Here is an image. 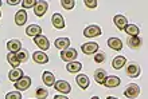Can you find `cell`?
Returning a JSON list of instances; mask_svg holds the SVG:
<instances>
[{"mask_svg": "<svg viewBox=\"0 0 148 99\" xmlns=\"http://www.w3.org/2000/svg\"><path fill=\"white\" fill-rule=\"evenodd\" d=\"M75 58H77V50H75V48H71V47H69V48L61 51V59H62L63 62L70 63V62L75 60Z\"/></svg>", "mask_w": 148, "mask_h": 99, "instance_id": "cell-1", "label": "cell"}, {"mask_svg": "<svg viewBox=\"0 0 148 99\" xmlns=\"http://www.w3.org/2000/svg\"><path fill=\"white\" fill-rule=\"evenodd\" d=\"M101 28L97 26V24H90L84 30V36L86 38H97L101 35Z\"/></svg>", "mask_w": 148, "mask_h": 99, "instance_id": "cell-2", "label": "cell"}, {"mask_svg": "<svg viewBox=\"0 0 148 99\" xmlns=\"http://www.w3.org/2000/svg\"><path fill=\"white\" fill-rule=\"evenodd\" d=\"M139 94H140V87L137 86L136 83H131L127 86V88H125L124 91V95L127 96V98L129 99H135L139 96Z\"/></svg>", "mask_w": 148, "mask_h": 99, "instance_id": "cell-3", "label": "cell"}, {"mask_svg": "<svg viewBox=\"0 0 148 99\" xmlns=\"http://www.w3.org/2000/svg\"><path fill=\"white\" fill-rule=\"evenodd\" d=\"M47 8H49V3L45 1V0H36V4L34 7V12L38 18H42L45 14H46Z\"/></svg>", "mask_w": 148, "mask_h": 99, "instance_id": "cell-4", "label": "cell"}, {"mask_svg": "<svg viewBox=\"0 0 148 99\" xmlns=\"http://www.w3.org/2000/svg\"><path fill=\"white\" fill-rule=\"evenodd\" d=\"M34 42H35V44L43 52H45L46 50L50 48V42H49V39H47L45 35H38V36H35V38H34Z\"/></svg>", "mask_w": 148, "mask_h": 99, "instance_id": "cell-5", "label": "cell"}, {"mask_svg": "<svg viewBox=\"0 0 148 99\" xmlns=\"http://www.w3.org/2000/svg\"><path fill=\"white\" fill-rule=\"evenodd\" d=\"M14 86H15V88H18V91H24V90L30 88V86H31V78L30 76H23L18 82H15Z\"/></svg>", "mask_w": 148, "mask_h": 99, "instance_id": "cell-6", "label": "cell"}, {"mask_svg": "<svg viewBox=\"0 0 148 99\" xmlns=\"http://www.w3.org/2000/svg\"><path fill=\"white\" fill-rule=\"evenodd\" d=\"M54 88L57 90V91L62 92L63 95H65V94H69V92L71 91L70 84H69V82H66V80H58V82H55Z\"/></svg>", "mask_w": 148, "mask_h": 99, "instance_id": "cell-7", "label": "cell"}, {"mask_svg": "<svg viewBox=\"0 0 148 99\" xmlns=\"http://www.w3.org/2000/svg\"><path fill=\"white\" fill-rule=\"evenodd\" d=\"M81 50L85 55H93V54H96L98 51V44L97 43H94V42L85 43V44H82L81 46Z\"/></svg>", "mask_w": 148, "mask_h": 99, "instance_id": "cell-8", "label": "cell"}, {"mask_svg": "<svg viewBox=\"0 0 148 99\" xmlns=\"http://www.w3.org/2000/svg\"><path fill=\"white\" fill-rule=\"evenodd\" d=\"M120 83H121V80H120V78H119V76L110 75V76H106L102 84H104L105 87H108V88H114V87H117Z\"/></svg>", "mask_w": 148, "mask_h": 99, "instance_id": "cell-9", "label": "cell"}, {"mask_svg": "<svg viewBox=\"0 0 148 99\" xmlns=\"http://www.w3.org/2000/svg\"><path fill=\"white\" fill-rule=\"evenodd\" d=\"M113 23H114V26L119 28L120 31H124V28L127 27V24H128V20H127V18H125L124 15H116L114 18H113Z\"/></svg>", "mask_w": 148, "mask_h": 99, "instance_id": "cell-10", "label": "cell"}, {"mask_svg": "<svg viewBox=\"0 0 148 99\" xmlns=\"http://www.w3.org/2000/svg\"><path fill=\"white\" fill-rule=\"evenodd\" d=\"M51 23H53V26L55 27V28H58V30H62V28H65V19H63V16L61 15V14H54L53 15V18H51Z\"/></svg>", "mask_w": 148, "mask_h": 99, "instance_id": "cell-11", "label": "cell"}, {"mask_svg": "<svg viewBox=\"0 0 148 99\" xmlns=\"http://www.w3.org/2000/svg\"><path fill=\"white\" fill-rule=\"evenodd\" d=\"M23 76H24L23 70L19 68V67H18V68H12L11 71L8 73V79L11 80V82H14V83L18 82V80H19L20 78H23Z\"/></svg>", "mask_w": 148, "mask_h": 99, "instance_id": "cell-12", "label": "cell"}, {"mask_svg": "<svg viewBox=\"0 0 148 99\" xmlns=\"http://www.w3.org/2000/svg\"><path fill=\"white\" fill-rule=\"evenodd\" d=\"M140 73H141V70L136 63H129L128 67H127V75L131 76V78H137V76L140 75Z\"/></svg>", "mask_w": 148, "mask_h": 99, "instance_id": "cell-13", "label": "cell"}, {"mask_svg": "<svg viewBox=\"0 0 148 99\" xmlns=\"http://www.w3.org/2000/svg\"><path fill=\"white\" fill-rule=\"evenodd\" d=\"M27 22V12L24 9H19L15 14V24L16 26H24Z\"/></svg>", "mask_w": 148, "mask_h": 99, "instance_id": "cell-14", "label": "cell"}, {"mask_svg": "<svg viewBox=\"0 0 148 99\" xmlns=\"http://www.w3.org/2000/svg\"><path fill=\"white\" fill-rule=\"evenodd\" d=\"M26 34L30 36V38H35L38 35H42V28L38 24H31L26 28Z\"/></svg>", "mask_w": 148, "mask_h": 99, "instance_id": "cell-15", "label": "cell"}, {"mask_svg": "<svg viewBox=\"0 0 148 99\" xmlns=\"http://www.w3.org/2000/svg\"><path fill=\"white\" fill-rule=\"evenodd\" d=\"M32 59H34V62L38 63V64H45V63L49 62V56H47L43 51H36V52H34L32 54Z\"/></svg>", "mask_w": 148, "mask_h": 99, "instance_id": "cell-16", "label": "cell"}, {"mask_svg": "<svg viewBox=\"0 0 148 99\" xmlns=\"http://www.w3.org/2000/svg\"><path fill=\"white\" fill-rule=\"evenodd\" d=\"M7 48H8L10 52L16 54L18 51L22 50V43H20L18 39H11V40H8L7 42Z\"/></svg>", "mask_w": 148, "mask_h": 99, "instance_id": "cell-17", "label": "cell"}, {"mask_svg": "<svg viewBox=\"0 0 148 99\" xmlns=\"http://www.w3.org/2000/svg\"><path fill=\"white\" fill-rule=\"evenodd\" d=\"M75 82H77V84L82 88V90H86L90 84L89 78H88V75H85V74H79V75L75 78Z\"/></svg>", "mask_w": 148, "mask_h": 99, "instance_id": "cell-18", "label": "cell"}, {"mask_svg": "<svg viewBox=\"0 0 148 99\" xmlns=\"http://www.w3.org/2000/svg\"><path fill=\"white\" fill-rule=\"evenodd\" d=\"M54 46L57 47V48H59L61 51H63V50L69 48V46H70V39L69 38H58L54 42Z\"/></svg>", "mask_w": 148, "mask_h": 99, "instance_id": "cell-19", "label": "cell"}, {"mask_svg": "<svg viewBox=\"0 0 148 99\" xmlns=\"http://www.w3.org/2000/svg\"><path fill=\"white\" fill-rule=\"evenodd\" d=\"M43 78V83L46 84V86H49V87H51V86H54L55 83V76L53 73H50V71H45L42 75Z\"/></svg>", "mask_w": 148, "mask_h": 99, "instance_id": "cell-20", "label": "cell"}, {"mask_svg": "<svg viewBox=\"0 0 148 99\" xmlns=\"http://www.w3.org/2000/svg\"><path fill=\"white\" fill-rule=\"evenodd\" d=\"M127 43H128V46L131 47V48H135V50L140 48L141 44H143V42H141V39L139 38V36H129Z\"/></svg>", "mask_w": 148, "mask_h": 99, "instance_id": "cell-21", "label": "cell"}, {"mask_svg": "<svg viewBox=\"0 0 148 99\" xmlns=\"http://www.w3.org/2000/svg\"><path fill=\"white\" fill-rule=\"evenodd\" d=\"M82 68V64L79 63V62H70V63H67L66 66V70L67 73H71V74H75V73H79Z\"/></svg>", "mask_w": 148, "mask_h": 99, "instance_id": "cell-22", "label": "cell"}, {"mask_svg": "<svg viewBox=\"0 0 148 99\" xmlns=\"http://www.w3.org/2000/svg\"><path fill=\"white\" fill-rule=\"evenodd\" d=\"M108 46L112 50H116V51H120L123 48V42H121L119 38H109L108 39Z\"/></svg>", "mask_w": 148, "mask_h": 99, "instance_id": "cell-23", "label": "cell"}, {"mask_svg": "<svg viewBox=\"0 0 148 99\" xmlns=\"http://www.w3.org/2000/svg\"><path fill=\"white\" fill-rule=\"evenodd\" d=\"M125 63H127L125 56H116L114 59H113V62H112V67L114 70H120V68H123V67L125 66Z\"/></svg>", "mask_w": 148, "mask_h": 99, "instance_id": "cell-24", "label": "cell"}, {"mask_svg": "<svg viewBox=\"0 0 148 99\" xmlns=\"http://www.w3.org/2000/svg\"><path fill=\"white\" fill-rule=\"evenodd\" d=\"M124 31H125V34L131 35V36H137V35L140 34V28H139L136 24H127Z\"/></svg>", "mask_w": 148, "mask_h": 99, "instance_id": "cell-25", "label": "cell"}, {"mask_svg": "<svg viewBox=\"0 0 148 99\" xmlns=\"http://www.w3.org/2000/svg\"><path fill=\"white\" fill-rule=\"evenodd\" d=\"M106 71L104 68H98L96 70V73H94V79H96V82H97L98 84H102L104 83V80H105L106 78Z\"/></svg>", "mask_w": 148, "mask_h": 99, "instance_id": "cell-26", "label": "cell"}, {"mask_svg": "<svg viewBox=\"0 0 148 99\" xmlns=\"http://www.w3.org/2000/svg\"><path fill=\"white\" fill-rule=\"evenodd\" d=\"M7 60H8V63L14 67V68H18L19 64H20V62L18 60V58H16V54H14V52H8Z\"/></svg>", "mask_w": 148, "mask_h": 99, "instance_id": "cell-27", "label": "cell"}, {"mask_svg": "<svg viewBox=\"0 0 148 99\" xmlns=\"http://www.w3.org/2000/svg\"><path fill=\"white\" fill-rule=\"evenodd\" d=\"M16 58H18V60H19L20 63L27 62V59H28V51H27V50H24V48H22L20 51H18V52H16Z\"/></svg>", "mask_w": 148, "mask_h": 99, "instance_id": "cell-28", "label": "cell"}, {"mask_svg": "<svg viewBox=\"0 0 148 99\" xmlns=\"http://www.w3.org/2000/svg\"><path fill=\"white\" fill-rule=\"evenodd\" d=\"M35 95H36L38 99H46L47 96H49V91L43 87H38L36 88V91H35Z\"/></svg>", "mask_w": 148, "mask_h": 99, "instance_id": "cell-29", "label": "cell"}, {"mask_svg": "<svg viewBox=\"0 0 148 99\" xmlns=\"http://www.w3.org/2000/svg\"><path fill=\"white\" fill-rule=\"evenodd\" d=\"M61 5L65 9H73L74 5H75V1L74 0H61Z\"/></svg>", "mask_w": 148, "mask_h": 99, "instance_id": "cell-30", "label": "cell"}, {"mask_svg": "<svg viewBox=\"0 0 148 99\" xmlns=\"http://www.w3.org/2000/svg\"><path fill=\"white\" fill-rule=\"evenodd\" d=\"M5 99H22V94L20 91H11L5 95Z\"/></svg>", "mask_w": 148, "mask_h": 99, "instance_id": "cell-31", "label": "cell"}, {"mask_svg": "<svg viewBox=\"0 0 148 99\" xmlns=\"http://www.w3.org/2000/svg\"><path fill=\"white\" fill-rule=\"evenodd\" d=\"M36 4V0H22V5L24 8H34Z\"/></svg>", "mask_w": 148, "mask_h": 99, "instance_id": "cell-32", "label": "cell"}, {"mask_svg": "<svg viewBox=\"0 0 148 99\" xmlns=\"http://www.w3.org/2000/svg\"><path fill=\"white\" fill-rule=\"evenodd\" d=\"M105 60V54L102 52H96V56H94V62L96 63H102Z\"/></svg>", "mask_w": 148, "mask_h": 99, "instance_id": "cell-33", "label": "cell"}, {"mask_svg": "<svg viewBox=\"0 0 148 99\" xmlns=\"http://www.w3.org/2000/svg\"><path fill=\"white\" fill-rule=\"evenodd\" d=\"M84 3H85V5L88 8H97V5H98L97 0H85Z\"/></svg>", "mask_w": 148, "mask_h": 99, "instance_id": "cell-34", "label": "cell"}, {"mask_svg": "<svg viewBox=\"0 0 148 99\" xmlns=\"http://www.w3.org/2000/svg\"><path fill=\"white\" fill-rule=\"evenodd\" d=\"M7 3H8V4H10V5H16V4H19V3H22V1H20V0H8Z\"/></svg>", "mask_w": 148, "mask_h": 99, "instance_id": "cell-35", "label": "cell"}, {"mask_svg": "<svg viewBox=\"0 0 148 99\" xmlns=\"http://www.w3.org/2000/svg\"><path fill=\"white\" fill-rule=\"evenodd\" d=\"M54 99H69V98H67V96H65V95H55Z\"/></svg>", "mask_w": 148, "mask_h": 99, "instance_id": "cell-36", "label": "cell"}, {"mask_svg": "<svg viewBox=\"0 0 148 99\" xmlns=\"http://www.w3.org/2000/svg\"><path fill=\"white\" fill-rule=\"evenodd\" d=\"M106 99H119V98H116V96H108Z\"/></svg>", "mask_w": 148, "mask_h": 99, "instance_id": "cell-37", "label": "cell"}, {"mask_svg": "<svg viewBox=\"0 0 148 99\" xmlns=\"http://www.w3.org/2000/svg\"><path fill=\"white\" fill-rule=\"evenodd\" d=\"M90 99H100L98 96H93V98H90Z\"/></svg>", "mask_w": 148, "mask_h": 99, "instance_id": "cell-38", "label": "cell"}, {"mask_svg": "<svg viewBox=\"0 0 148 99\" xmlns=\"http://www.w3.org/2000/svg\"><path fill=\"white\" fill-rule=\"evenodd\" d=\"M0 7H1V0H0Z\"/></svg>", "mask_w": 148, "mask_h": 99, "instance_id": "cell-39", "label": "cell"}, {"mask_svg": "<svg viewBox=\"0 0 148 99\" xmlns=\"http://www.w3.org/2000/svg\"><path fill=\"white\" fill-rule=\"evenodd\" d=\"M0 18H1V12H0Z\"/></svg>", "mask_w": 148, "mask_h": 99, "instance_id": "cell-40", "label": "cell"}]
</instances>
